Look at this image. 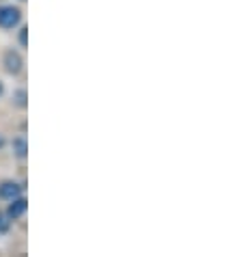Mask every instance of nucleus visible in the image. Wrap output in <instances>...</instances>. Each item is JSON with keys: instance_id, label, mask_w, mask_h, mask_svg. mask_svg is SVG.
Listing matches in <instances>:
<instances>
[{"instance_id": "obj_6", "label": "nucleus", "mask_w": 242, "mask_h": 257, "mask_svg": "<svg viewBox=\"0 0 242 257\" xmlns=\"http://www.w3.org/2000/svg\"><path fill=\"white\" fill-rule=\"evenodd\" d=\"M7 229H9V220H7L5 214H0V233H5Z\"/></svg>"}, {"instance_id": "obj_9", "label": "nucleus", "mask_w": 242, "mask_h": 257, "mask_svg": "<svg viewBox=\"0 0 242 257\" xmlns=\"http://www.w3.org/2000/svg\"><path fill=\"white\" fill-rule=\"evenodd\" d=\"M3 145H5V139H3V137H0V147H3Z\"/></svg>"}, {"instance_id": "obj_5", "label": "nucleus", "mask_w": 242, "mask_h": 257, "mask_svg": "<svg viewBox=\"0 0 242 257\" xmlns=\"http://www.w3.org/2000/svg\"><path fill=\"white\" fill-rule=\"evenodd\" d=\"M13 149H16V154L20 156V158H24V156H26V141L24 139L13 141Z\"/></svg>"}, {"instance_id": "obj_2", "label": "nucleus", "mask_w": 242, "mask_h": 257, "mask_svg": "<svg viewBox=\"0 0 242 257\" xmlns=\"http://www.w3.org/2000/svg\"><path fill=\"white\" fill-rule=\"evenodd\" d=\"M5 65H7V71L18 74V71L22 69V59H20L18 52H7L5 54Z\"/></svg>"}, {"instance_id": "obj_7", "label": "nucleus", "mask_w": 242, "mask_h": 257, "mask_svg": "<svg viewBox=\"0 0 242 257\" xmlns=\"http://www.w3.org/2000/svg\"><path fill=\"white\" fill-rule=\"evenodd\" d=\"M24 97H26V93H24V91H20V93H18V104L20 106H24L26 102H24Z\"/></svg>"}, {"instance_id": "obj_10", "label": "nucleus", "mask_w": 242, "mask_h": 257, "mask_svg": "<svg viewBox=\"0 0 242 257\" xmlns=\"http://www.w3.org/2000/svg\"><path fill=\"white\" fill-rule=\"evenodd\" d=\"M0 95H3V82H0Z\"/></svg>"}, {"instance_id": "obj_1", "label": "nucleus", "mask_w": 242, "mask_h": 257, "mask_svg": "<svg viewBox=\"0 0 242 257\" xmlns=\"http://www.w3.org/2000/svg\"><path fill=\"white\" fill-rule=\"evenodd\" d=\"M20 22V11L13 7H0V26L3 28H13Z\"/></svg>"}, {"instance_id": "obj_4", "label": "nucleus", "mask_w": 242, "mask_h": 257, "mask_svg": "<svg viewBox=\"0 0 242 257\" xmlns=\"http://www.w3.org/2000/svg\"><path fill=\"white\" fill-rule=\"evenodd\" d=\"M20 195V186L13 182H5L3 186H0V197L3 199H16Z\"/></svg>"}, {"instance_id": "obj_8", "label": "nucleus", "mask_w": 242, "mask_h": 257, "mask_svg": "<svg viewBox=\"0 0 242 257\" xmlns=\"http://www.w3.org/2000/svg\"><path fill=\"white\" fill-rule=\"evenodd\" d=\"M20 41H22V46H26V28H22V33H20Z\"/></svg>"}, {"instance_id": "obj_3", "label": "nucleus", "mask_w": 242, "mask_h": 257, "mask_svg": "<svg viewBox=\"0 0 242 257\" xmlns=\"http://www.w3.org/2000/svg\"><path fill=\"white\" fill-rule=\"evenodd\" d=\"M11 208H9V216L11 218H20V216H22V214L26 212V199H11Z\"/></svg>"}]
</instances>
